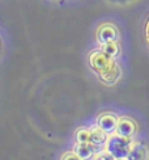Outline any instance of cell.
Returning a JSON list of instances; mask_svg holds the SVG:
<instances>
[{"label": "cell", "instance_id": "cell-6", "mask_svg": "<svg viewBox=\"0 0 149 160\" xmlns=\"http://www.w3.org/2000/svg\"><path fill=\"white\" fill-rule=\"evenodd\" d=\"M99 79L102 80V83H105L106 85H114L117 84L120 78H122V70L119 67V64L115 62L111 67H109L107 70H105L103 72L98 74Z\"/></svg>", "mask_w": 149, "mask_h": 160}, {"label": "cell", "instance_id": "cell-11", "mask_svg": "<svg viewBox=\"0 0 149 160\" xmlns=\"http://www.w3.org/2000/svg\"><path fill=\"white\" fill-rule=\"evenodd\" d=\"M76 143H90V128H81L74 134Z\"/></svg>", "mask_w": 149, "mask_h": 160}, {"label": "cell", "instance_id": "cell-4", "mask_svg": "<svg viewBox=\"0 0 149 160\" xmlns=\"http://www.w3.org/2000/svg\"><path fill=\"white\" fill-rule=\"evenodd\" d=\"M118 117L114 113L106 112V113H101L96 119V125L99 129H102L105 132H107L109 135L115 134L117 131V126H118Z\"/></svg>", "mask_w": 149, "mask_h": 160}, {"label": "cell", "instance_id": "cell-13", "mask_svg": "<svg viewBox=\"0 0 149 160\" xmlns=\"http://www.w3.org/2000/svg\"><path fill=\"white\" fill-rule=\"evenodd\" d=\"M62 160H83V159L80 156H77L73 151H70V152H65V154L62 156Z\"/></svg>", "mask_w": 149, "mask_h": 160}, {"label": "cell", "instance_id": "cell-3", "mask_svg": "<svg viewBox=\"0 0 149 160\" xmlns=\"http://www.w3.org/2000/svg\"><path fill=\"white\" fill-rule=\"evenodd\" d=\"M118 38H119V32L117 26L113 24H102L96 32V39L101 46L107 42L118 41Z\"/></svg>", "mask_w": 149, "mask_h": 160}, {"label": "cell", "instance_id": "cell-12", "mask_svg": "<svg viewBox=\"0 0 149 160\" xmlns=\"http://www.w3.org/2000/svg\"><path fill=\"white\" fill-rule=\"evenodd\" d=\"M93 160H117V158H115L113 154H110L107 150H103V151H101L99 154H97L96 156H94Z\"/></svg>", "mask_w": 149, "mask_h": 160}, {"label": "cell", "instance_id": "cell-17", "mask_svg": "<svg viewBox=\"0 0 149 160\" xmlns=\"http://www.w3.org/2000/svg\"><path fill=\"white\" fill-rule=\"evenodd\" d=\"M0 46H2V41H0Z\"/></svg>", "mask_w": 149, "mask_h": 160}, {"label": "cell", "instance_id": "cell-7", "mask_svg": "<svg viewBox=\"0 0 149 160\" xmlns=\"http://www.w3.org/2000/svg\"><path fill=\"white\" fill-rule=\"evenodd\" d=\"M126 159L127 160H149V148L143 142H133Z\"/></svg>", "mask_w": 149, "mask_h": 160}, {"label": "cell", "instance_id": "cell-16", "mask_svg": "<svg viewBox=\"0 0 149 160\" xmlns=\"http://www.w3.org/2000/svg\"><path fill=\"white\" fill-rule=\"evenodd\" d=\"M117 160H127V159H117Z\"/></svg>", "mask_w": 149, "mask_h": 160}, {"label": "cell", "instance_id": "cell-2", "mask_svg": "<svg viewBox=\"0 0 149 160\" xmlns=\"http://www.w3.org/2000/svg\"><path fill=\"white\" fill-rule=\"evenodd\" d=\"M88 61H89L90 68L96 71L97 74L103 72L105 70L111 67V66L115 63V59H113L107 54H105L102 50H94V51H92L89 54Z\"/></svg>", "mask_w": 149, "mask_h": 160}, {"label": "cell", "instance_id": "cell-10", "mask_svg": "<svg viewBox=\"0 0 149 160\" xmlns=\"http://www.w3.org/2000/svg\"><path fill=\"white\" fill-rule=\"evenodd\" d=\"M101 50H102L105 54H107L110 58L117 59L120 55V46L118 43V41H113V42H107L105 45L101 46Z\"/></svg>", "mask_w": 149, "mask_h": 160}, {"label": "cell", "instance_id": "cell-1", "mask_svg": "<svg viewBox=\"0 0 149 160\" xmlns=\"http://www.w3.org/2000/svg\"><path fill=\"white\" fill-rule=\"evenodd\" d=\"M133 141L132 138L122 137L118 134H111L107 139L106 143V150L113 154L117 159H126L128 152L131 150Z\"/></svg>", "mask_w": 149, "mask_h": 160}, {"label": "cell", "instance_id": "cell-8", "mask_svg": "<svg viewBox=\"0 0 149 160\" xmlns=\"http://www.w3.org/2000/svg\"><path fill=\"white\" fill-rule=\"evenodd\" d=\"M73 152L83 160H92L96 156L92 143H76L73 147Z\"/></svg>", "mask_w": 149, "mask_h": 160}, {"label": "cell", "instance_id": "cell-5", "mask_svg": "<svg viewBox=\"0 0 149 160\" xmlns=\"http://www.w3.org/2000/svg\"><path fill=\"white\" fill-rule=\"evenodd\" d=\"M136 131H137V125L132 118L120 117L118 119V126H117L115 134L122 135V137H127V138H133V135L136 134Z\"/></svg>", "mask_w": 149, "mask_h": 160}, {"label": "cell", "instance_id": "cell-9", "mask_svg": "<svg viewBox=\"0 0 149 160\" xmlns=\"http://www.w3.org/2000/svg\"><path fill=\"white\" fill-rule=\"evenodd\" d=\"M109 134L105 132L102 129H99L98 126H93L90 128V143L96 146H106L107 139H109Z\"/></svg>", "mask_w": 149, "mask_h": 160}, {"label": "cell", "instance_id": "cell-15", "mask_svg": "<svg viewBox=\"0 0 149 160\" xmlns=\"http://www.w3.org/2000/svg\"><path fill=\"white\" fill-rule=\"evenodd\" d=\"M111 3H118V4H124V3H128L131 0H110Z\"/></svg>", "mask_w": 149, "mask_h": 160}, {"label": "cell", "instance_id": "cell-14", "mask_svg": "<svg viewBox=\"0 0 149 160\" xmlns=\"http://www.w3.org/2000/svg\"><path fill=\"white\" fill-rule=\"evenodd\" d=\"M144 33H145V41L149 46V17L147 20V22H145V28H144Z\"/></svg>", "mask_w": 149, "mask_h": 160}]
</instances>
